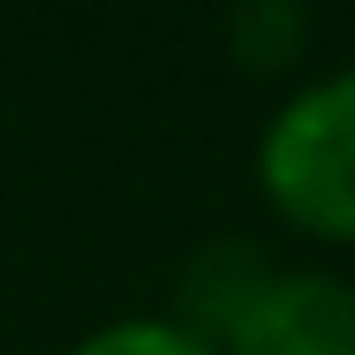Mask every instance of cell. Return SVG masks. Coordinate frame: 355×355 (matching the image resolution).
I'll return each mask as SVG.
<instances>
[{"mask_svg": "<svg viewBox=\"0 0 355 355\" xmlns=\"http://www.w3.org/2000/svg\"><path fill=\"white\" fill-rule=\"evenodd\" d=\"M261 196L283 225L355 247V66L297 87L254 145Z\"/></svg>", "mask_w": 355, "mask_h": 355, "instance_id": "1", "label": "cell"}, {"mask_svg": "<svg viewBox=\"0 0 355 355\" xmlns=\"http://www.w3.org/2000/svg\"><path fill=\"white\" fill-rule=\"evenodd\" d=\"M218 355H355V283L327 268L261 276V290L225 327Z\"/></svg>", "mask_w": 355, "mask_h": 355, "instance_id": "2", "label": "cell"}, {"mask_svg": "<svg viewBox=\"0 0 355 355\" xmlns=\"http://www.w3.org/2000/svg\"><path fill=\"white\" fill-rule=\"evenodd\" d=\"M66 355H218L203 334H189L182 319H109Z\"/></svg>", "mask_w": 355, "mask_h": 355, "instance_id": "3", "label": "cell"}]
</instances>
